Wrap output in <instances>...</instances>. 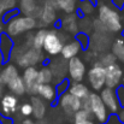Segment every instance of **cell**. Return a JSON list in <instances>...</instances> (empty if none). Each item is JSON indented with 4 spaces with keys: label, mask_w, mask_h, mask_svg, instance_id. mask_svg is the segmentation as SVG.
<instances>
[{
    "label": "cell",
    "mask_w": 124,
    "mask_h": 124,
    "mask_svg": "<svg viewBox=\"0 0 124 124\" xmlns=\"http://www.w3.org/2000/svg\"><path fill=\"white\" fill-rule=\"evenodd\" d=\"M36 95L42 98L45 101H53L58 94H57L55 88L52 84L47 83V84H39L38 90H36Z\"/></svg>",
    "instance_id": "cell-20"
},
{
    "label": "cell",
    "mask_w": 124,
    "mask_h": 124,
    "mask_svg": "<svg viewBox=\"0 0 124 124\" xmlns=\"http://www.w3.org/2000/svg\"><path fill=\"white\" fill-rule=\"evenodd\" d=\"M45 57L41 49H36L34 47L30 48H23L21 54L16 58V63L22 66V68H28V66H35L43 62Z\"/></svg>",
    "instance_id": "cell-5"
},
{
    "label": "cell",
    "mask_w": 124,
    "mask_h": 124,
    "mask_svg": "<svg viewBox=\"0 0 124 124\" xmlns=\"http://www.w3.org/2000/svg\"><path fill=\"white\" fill-rule=\"evenodd\" d=\"M99 95H100L101 100L104 101L105 106L107 107V110L110 112L117 113L119 111L121 104H119V100L117 98L116 89H112V88H108V87H104L100 90V94Z\"/></svg>",
    "instance_id": "cell-10"
},
{
    "label": "cell",
    "mask_w": 124,
    "mask_h": 124,
    "mask_svg": "<svg viewBox=\"0 0 124 124\" xmlns=\"http://www.w3.org/2000/svg\"><path fill=\"white\" fill-rule=\"evenodd\" d=\"M57 8L62 10L63 12L68 13H74L76 8V0H53Z\"/></svg>",
    "instance_id": "cell-25"
},
{
    "label": "cell",
    "mask_w": 124,
    "mask_h": 124,
    "mask_svg": "<svg viewBox=\"0 0 124 124\" xmlns=\"http://www.w3.org/2000/svg\"><path fill=\"white\" fill-rule=\"evenodd\" d=\"M1 105V115L11 117L13 113H16L17 108H18V99L17 95L10 93V94H5L1 98L0 101Z\"/></svg>",
    "instance_id": "cell-13"
},
{
    "label": "cell",
    "mask_w": 124,
    "mask_h": 124,
    "mask_svg": "<svg viewBox=\"0 0 124 124\" xmlns=\"http://www.w3.org/2000/svg\"><path fill=\"white\" fill-rule=\"evenodd\" d=\"M92 24H93V30H94L95 33H102V34H108V33H110V31L106 29V27H105L98 18H96L95 21H93Z\"/></svg>",
    "instance_id": "cell-33"
},
{
    "label": "cell",
    "mask_w": 124,
    "mask_h": 124,
    "mask_svg": "<svg viewBox=\"0 0 124 124\" xmlns=\"http://www.w3.org/2000/svg\"><path fill=\"white\" fill-rule=\"evenodd\" d=\"M68 92L71 93L72 95H75L76 98L81 99V100L84 99V98H87L89 95V93H90L89 88L85 84H83L82 82H71L69 84Z\"/></svg>",
    "instance_id": "cell-23"
},
{
    "label": "cell",
    "mask_w": 124,
    "mask_h": 124,
    "mask_svg": "<svg viewBox=\"0 0 124 124\" xmlns=\"http://www.w3.org/2000/svg\"><path fill=\"white\" fill-rule=\"evenodd\" d=\"M13 48V42L12 38L10 35H7L6 33L0 34V54L4 60H6L7 58H10L11 51Z\"/></svg>",
    "instance_id": "cell-19"
},
{
    "label": "cell",
    "mask_w": 124,
    "mask_h": 124,
    "mask_svg": "<svg viewBox=\"0 0 124 124\" xmlns=\"http://www.w3.org/2000/svg\"><path fill=\"white\" fill-rule=\"evenodd\" d=\"M38 72H39V70H38L35 66L24 68L22 78H23V81H24L25 90H27L28 94L36 95V90H38V87H39V84H40L39 81H38Z\"/></svg>",
    "instance_id": "cell-11"
},
{
    "label": "cell",
    "mask_w": 124,
    "mask_h": 124,
    "mask_svg": "<svg viewBox=\"0 0 124 124\" xmlns=\"http://www.w3.org/2000/svg\"><path fill=\"white\" fill-rule=\"evenodd\" d=\"M123 80V69L117 63L105 68V87L116 89Z\"/></svg>",
    "instance_id": "cell-8"
},
{
    "label": "cell",
    "mask_w": 124,
    "mask_h": 124,
    "mask_svg": "<svg viewBox=\"0 0 124 124\" xmlns=\"http://www.w3.org/2000/svg\"><path fill=\"white\" fill-rule=\"evenodd\" d=\"M22 124H40V123H35V122H33L31 119H29V118H27V119H24Z\"/></svg>",
    "instance_id": "cell-40"
},
{
    "label": "cell",
    "mask_w": 124,
    "mask_h": 124,
    "mask_svg": "<svg viewBox=\"0 0 124 124\" xmlns=\"http://www.w3.org/2000/svg\"><path fill=\"white\" fill-rule=\"evenodd\" d=\"M16 7V0H0V12L5 13Z\"/></svg>",
    "instance_id": "cell-32"
},
{
    "label": "cell",
    "mask_w": 124,
    "mask_h": 124,
    "mask_svg": "<svg viewBox=\"0 0 124 124\" xmlns=\"http://www.w3.org/2000/svg\"><path fill=\"white\" fill-rule=\"evenodd\" d=\"M19 112H21V115L24 116V117H29V116H31V115H33V107H31V104H28V102L23 104V105L19 107Z\"/></svg>",
    "instance_id": "cell-34"
},
{
    "label": "cell",
    "mask_w": 124,
    "mask_h": 124,
    "mask_svg": "<svg viewBox=\"0 0 124 124\" xmlns=\"http://www.w3.org/2000/svg\"><path fill=\"white\" fill-rule=\"evenodd\" d=\"M6 87L8 88V90L12 93V94H15V95H23V94H25L27 93V90H25V84H24V81H23V78H22V76L21 75H18V76H16L15 78H12L10 82L6 84Z\"/></svg>",
    "instance_id": "cell-21"
},
{
    "label": "cell",
    "mask_w": 124,
    "mask_h": 124,
    "mask_svg": "<svg viewBox=\"0 0 124 124\" xmlns=\"http://www.w3.org/2000/svg\"><path fill=\"white\" fill-rule=\"evenodd\" d=\"M2 93H4V85H1V84H0V96L2 95Z\"/></svg>",
    "instance_id": "cell-41"
},
{
    "label": "cell",
    "mask_w": 124,
    "mask_h": 124,
    "mask_svg": "<svg viewBox=\"0 0 124 124\" xmlns=\"http://www.w3.org/2000/svg\"><path fill=\"white\" fill-rule=\"evenodd\" d=\"M1 15H2V13H1V12H0V18H1Z\"/></svg>",
    "instance_id": "cell-42"
},
{
    "label": "cell",
    "mask_w": 124,
    "mask_h": 124,
    "mask_svg": "<svg viewBox=\"0 0 124 124\" xmlns=\"http://www.w3.org/2000/svg\"><path fill=\"white\" fill-rule=\"evenodd\" d=\"M112 5L116 8H124V0H112Z\"/></svg>",
    "instance_id": "cell-38"
},
{
    "label": "cell",
    "mask_w": 124,
    "mask_h": 124,
    "mask_svg": "<svg viewBox=\"0 0 124 124\" xmlns=\"http://www.w3.org/2000/svg\"><path fill=\"white\" fill-rule=\"evenodd\" d=\"M40 23L41 25H51L57 19V6L53 0H45L43 6L41 7L40 13Z\"/></svg>",
    "instance_id": "cell-12"
},
{
    "label": "cell",
    "mask_w": 124,
    "mask_h": 124,
    "mask_svg": "<svg viewBox=\"0 0 124 124\" xmlns=\"http://www.w3.org/2000/svg\"><path fill=\"white\" fill-rule=\"evenodd\" d=\"M116 60H117V58H116V55H115L113 53H104V54H101V55L99 57V60H98L96 63L100 64V65H102L104 68H106V66H108V65L115 64Z\"/></svg>",
    "instance_id": "cell-30"
},
{
    "label": "cell",
    "mask_w": 124,
    "mask_h": 124,
    "mask_svg": "<svg viewBox=\"0 0 124 124\" xmlns=\"http://www.w3.org/2000/svg\"><path fill=\"white\" fill-rule=\"evenodd\" d=\"M117 118H118V121H119L121 123L124 124V108L119 110V111L117 112Z\"/></svg>",
    "instance_id": "cell-39"
},
{
    "label": "cell",
    "mask_w": 124,
    "mask_h": 124,
    "mask_svg": "<svg viewBox=\"0 0 124 124\" xmlns=\"http://www.w3.org/2000/svg\"><path fill=\"white\" fill-rule=\"evenodd\" d=\"M46 34H47V30L46 29H39L34 35H33V47L36 48V49H42V46H43V41H45V38H46Z\"/></svg>",
    "instance_id": "cell-28"
},
{
    "label": "cell",
    "mask_w": 124,
    "mask_h": 124,
    "mask_svg": "<svg viewBox=\"0 0 124 124\" xmlns=\"http://www.w3.org/2000/svg\"><path fill=\"white\" fill-rule=\"evenodd\" d=\"M81 49H82V46H81L80 41H78L77 39H75V40H72V41L64 43L60 54H62V58H63L64 60H65V59L69 60V59H71V58H74V57H77V54L81 52Z\"/></svg>",
    "instance_id": "cell-15"
},
{
    "label": "cell",
    "mask_w": 124,
    "mask_h": 124,
    "mask_svg": "<svg viewBox=\"0 0 124 124\" xmlns=\"http://www.w3.org/2000/svg\"><path fill=\"white\" fill-rule=\"evenodd\" d=\"M88 104H89V112L94 118L101 124H105L108 121V110L105 106L104 101L101 100L100 95L96 93H89L88 95Z\"/></svg>",
    "instance_id": "cell-4"
},
{
    "label": "cell",
    "mask_w": 124,
    "mask_h": 124,
    "mask_svg": "<svg viewBox=\"0 0 124 124\" xmlns=\"http://www.w3.org/2000/svg\"><path fill=\"white\" fill-rule=\"evenodd\" d=\"M116 93H117V98L119 100V104L124 105V85H119L118 88H116Z\"/></svg>",
    "instance_id": "cell-36"
},
{
    "label": "cell",
    "mask_w": 124,
    "mask_h": 124,
    "mask_svg": "<svg viewBox=\"0 0 124 124\" xmlns=\"http://www.w3.org/2000/svg\"><path fill=\"white\" fill-rule=\"evenodd\" d=\"M98 19L110 33H119L123 29L119 12L111 5L100 4L98 7Z\"/></svg>",
    "instance_id": "cell-1"
},
{
    "label": "cell",
    "mask_w": 124,
    "mask_h": 124,
    "mask_svg": "<svg viewBox=\"0 0 124 124\" xmlns=\"http://www.w3.org/2000/svg\"><path fill=\"white\" fill-rule=\"evenodd\" d=\"M59 105L66 115L74 116V113L82 107V100L69 92H64L59 94Z\"/></svg>",
    "instance_id": "cell-7"
},
{
    "label": "cell",
    "mask_w": 124,
    "mask_h": 124,
    "mask_svg": "<svg viewBox=\"0 0 124 124\" xmlns=\"http://www.w3.org/2000/svg\"><path fill=\"white\" fill-rule=\"evenodd\" d=\"M94 8H95V2L93 0H81L80 6H78L80 12L82 15H84V16L93 13L94 12Z\"/></svg>",
    "instance_id": "cell-29"
},
{
    "label": "cell",
    "mask_w": 124,
    "mask_h": 124,
    "mask_svg": "<svg viewBox=\"0 0 124 124\" xmlns=\"http://www.w3.org/2000/svg\"><path fill=\"white\" fill-rule=\"evenodd\" d=\"M21 11L25 16L39 18L41 13V7L38 5L36 0H21Z\"/></svg>",
    "instance_id": "cell-16"
},
{
    "label": "cell",
    "mask_w": 124,
    "mask_h": 124,
    "mask_svg": "<svg viewBox=\"0 0 124 124\" xmlns=\"http://www.w3.org/2000/svg\"><path fill=\"white\" fill-rule=\"evenodd\" d=\"M18 15V11L16 10V8H13V10H11V11H7V12H5V13H2V21L4 22H8L11 18H13L15 16H17Z\"/></svg>",
    "instance_id": "cell-35"
},
{
    "label": "cell",
    "mask_w": 124,
    "mask_h": 124,
    "mask_svg": "<svg viewBox=\"0 0 124 124\" xmlns=\"http://www.w3.org/2000/svg\"><path fill=\"white\" fill-rule=\"evenodd\" d=\"M19 72H18V69L16 68V65L13 64H7L0 72V80L1 83L4 85H6L7 83L10 82L12 78H15L16 76H18Z\"/></svg>",
    "instance_id": "cell-24"
},
{
    "label": "cell",
    "mask_w": 124,
    "mask_h": 124,
    "mask_svg": "<svg viewBox=\"0 0 124 124\" xmlns=\"http://www.w3.org/2000/svg\"><path fill=\"white\" fill-rule=\"evenodd\" d=\"M63 60L55 59V60L51 62V65H49V69H51V71L53 74V80H55L57 84L59 82H62L63 80H65V72H66L68 66L64 64Z\"/></svg>",
    "instance_id": "cell-17"
},
{
    "label": "cell",
    "mask_w": 124,
    "mask_h": 124,
    "mask_svg": "<svg viewBox=\"0 0 124 124\" xmlns=\"http://www.w3.org/2000/svg\"><path fill=\"white\" fill-rule=\"evenodd\" d=\"M38 81H39L40 84H47V83H51L53 81V74H52L49 68L43 66L42 69L39 70V72H38Z\"/></svg>",
    "instance_id": "cell-27"
},
{
    "label": "cell",
    "mask_w": 124,
    "mask_h": 124,
    "mask_svg": "<svg viewBox=\"0 0 124 124\" xmlns=\"http://www.w3.org/2000/svg\"><path fill=\"white\" fill-rule=\"evenodd\" d=\"M68 72H69V78L71 80V82H82L85 75V64L83 63L81 58L74 57L69 59Z\"/></svg>",
    "instance_id": "cell-9"
},
{
    "label": "cell",
    "mask_w": 124,
    "mask_h": 124,
    "mask_svg": "<svg viewBox=\"0 0 124 124\" xmlns=\"http://www.w3.org/2000/svg\"><path fill=\"white\" fill-rule=\"evenodd\" d=\"M64 40H65V36L59 30H55V29L47 30V34H46V38H45V41H43L42 49L48 55L55 57V55L60 54L62 48L64 46Z\"/></svg>",
    "instance_id": "cell-3"
},
{
    "label": "cell",
    "mask_w": 124,
    "mask_h": 124,
    "mask_svg": "<svg viewBox=\"0 0 124 124\" xmlns=\"http://www.w3.org/2000/svg\"><path fill=\"white\" fill-rule=\"evenodd\" d=\"M90 117H92L90 112L87 111V110H84V108H82V107H81L78 111H76V112L74 113V119H75V122L88 121V119H90Z\"/></svg>",
    "instance_id": "cell-31"
},
{
    "label": "cell",
    "mask_w": 124,
    "mask_h": 124,
    "mask_svg": "<svg viewBox=\"0 0 124 124\" xmlns=\"http://www.w3.org/2000/svg\"><path fill=\"white\" fill-rule=\"evenodd\" d=\"M0 124H12V119L7 116L0 115Z\"/></svg>",
    "instance_id": "cell-37"
},
{
    "label": "cell",
    "mask_w": 124,
    "mask_h": 124,
    "mask_svg": "<svg viewBox=\"0 0 124 124\" xmlns=\"http://www.w3.org/2000/svg\"><path fill=\"white\" fill-rule=\"evenodd\" d=\"M31 107H33V116L36 119H42L46 113V102L45 100L40 98L39 95H33L31 96Z\"/></svg>",
    "instance_id": "cell-18"
},
{
    "label": "cell",
    "mask_w": 124,
    "mask_h": 124,
    "mask_svg": "<svg viewBox=\"0 0 124 124\" xmlns=\"http://www.w3.org/2000/svg\"><path fill=\"white\" fill-rule=\"evenodd\" d=\"M38 25L36 18L30 17V16H15L13 18H11L7 24H6V34L10 35L11 38L13 36H18L21 34L28 33L30 30H33L35 27Z\"/></svg>",
    "instance_id": "cell-2"
},
{
    "label": "cell",
    "mask_w": 124,
    "mask_h": 124,
    "mask_svg": "<svg viewBox=\"0 0 124 124\" xmlns=\"http://www.w3.org/2000/svg\"><path fill=\"white\" fill-rule=\"evenodd\" d=\"M62 28L71 34H78V22L75 15L72 13H68L66 17H64L62 19Z\"/></svg>",
    "instance_id": "cell-22"
},
{
    "label": "cell",
    "mask_w": 124,
    "mask_h": 124,
    "mask_svg": "<svg viewBox=\"0 0 124 124\" xmlns=\"http://www.w3.org/2000/svg\"><path fill=\"white\" fill-rule=\"evenodd\" d=\"M111 40L107 34L102 33H93L92 38L89 39V46L93 48V51H105L107 47H110Z\"/></svg>",
    "instance_id": "cell-14"
},
{
    "label": "cell",
    "mask_w": 124,
    "mask_h": 124,
    "mask_svg": "<svg viewBox=\"0 0 124 124\" xmlns=\"http://www.w3.org/2000/svg\"><path fill=\"white\" fill-rule=\"evenodd\" d=\"M88 82L94 92H100L105 87V68L95 63L88 71Z\"/></svg>",
    "instance_id": "cell-6"
},
{
    "label": "cell",
    "mask_w": 124,
    "mask_h": 124,
    "mask_svg": "<svg viewBox=\"0 0 124 124\" xmlns=\"http://www.w3.org/2000/svg\"><path fill=\"white\" fill-rule=\"evenodd\" d=\"M112 47V53L116 55V58L124 63V40L123 39H117L116 41L111 45Z\"/></svg>",
    "instance_id": "cell-26"
}]
</instances>
